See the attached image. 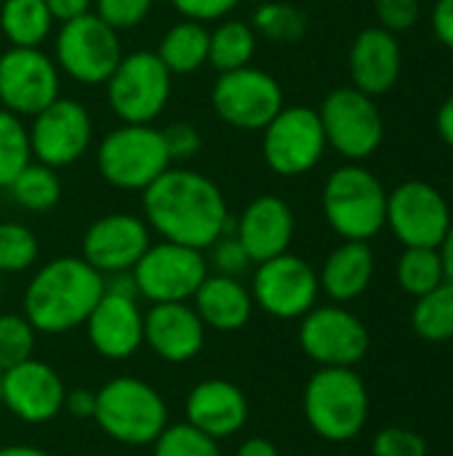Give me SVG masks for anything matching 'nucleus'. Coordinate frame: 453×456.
Returning a JSON list of instances; mask_svg holds the SVG:
<instances>
[{"mask_svg":"<svg viewBox=\"0 0 453 456\" xmlns=\"http://www.w3.org/2000/svg\"><path fill=\"white\" fill-rule=\"evenodd\" d=\"M120 59V32L104 24L93 11L61 21L53 40V61L69 80L83 86H104Z\"/></svg>","mask_w":453,"mask_h":456,"instance_id":"nucleus-8","label":"nucleus"},{"mask_svg":"<svg viewBox=\"0 0 453 456\" xmlns=\"http://www.w3.org/2000/svg\"><path fill=\"white\" fill-rule=\"evenodd\" d=\"M155 0H93V13L115 32L136 29L152 11Z\"/></svg>","mask_w":453,"mask_h":456,"instance_id":"nucleus-38","label":"nucleus"},{"mask_svg":"<svg viewBox=\"0 0 453 456\" xmlns=\"http://www.w3.org/2000/svg\"><path fill=\"white\" fill-rule=\"evenodd\" d=\"M395 278L400 289L411 294L414 299L441 286L446 281V270H443L438 248H403L398 267H395Z\"/></svg>","mask_w":453,"mask_h":456,"instance_id":"nucleus-33","label":"nucleus"},{"mask_svg":"<svg viewBox=\"0 0 453 456\" xmlns=\"http://www.w3.org/2000/svg\"><path fill=\"white\" fill-rule=\"evenodd\" d=\"M152 243V230L142 216L115 211L91 222L80 240V256L101 275H125Z\"/></svg>","mask_w":453,"mask_h":456,"instance_id":"nucleus-19","label":"nucleus"},{"mask_svg":"<svg viewBox=\"0 0 453 456\" xmlns=\"http://www.w3.org/2000/svg\"><path fill=\"white\" fill-rule=\"evenodd\" d=\"M411 329L425 342H451L453 281H443L425 297H417L411 310Z\"/></svg>","mask_w":453,"mask_h":456,"instance_id":"nucleus-30","label":"nucleus"},{"mask_svg":"<svg viewBox=\"0 0 453 456\" xmlns=\"http://www.w3.org/2000/svg\"><path fill=\"white\" fill-rule=\"evenodd\" d=\"M184 422L214 441L232 438L248 422V398L230 379H203L187 393Z\"/></svg>","mask_w":453,"mask_h":456,"instance_id":"nucleus-23","label":"nucleus"},{"mask_svg":"<svg viewBox=\"0 0 453 456\" xmlns=\"http://www.w3.org/2000/svg\"><path fill=\"white\" fill-rule=\"evenodd\" d=\"M374 456H427V441L422 433L409 428H384L374 436Z\"/></svg>","mask_w":453,"mask_h":456,"instance_id":"nucleus-39","label":"nucleus"},{"mask_svg":"<svg viewBox=\"0 0 453 456\" xmlns=\"http://www.w3.org/2000/svg\"><path fill=\"white\" fill-rule=\"evenodd\" d=\"M147 227L179 246L206 251L232 230L230 206L222 187L206 174L168 168L142 192Z\"/></svg>","mask_w":453,"mask_h":456,"instance_id":"nucleus-1","label":"nucleus"},{"mask_svg":"<svg viewBox=\"0 0 453 456\" xmlns=\"http://www.w3.org/2000/svg\"><path fill=\"white\" fill-rule=\"evenodd\" d=\"M232 232L254 265L267 262L291 248L296 232L294 208L278 195H259L240 211Z\"/></svg>","mask_w":453,"mask_h":456,"instance_id":"nucleus-22","label":"nucleus"},{"mask_svg":"<svg viewBox=\"0 0 453 456\" xmlns=\"http://www.w3.org/2000/svg\"><path fill=\"white\" fill-rule=\"evenodd\" d=\"M206 251H211V256H206L208 259V265L219 273V275H230V278H238V275H243L254 262H251V256H248V251L243 248V243L235 238V232L230 230V232H224L214 246H208Z\"/></svg>","mask_w":453,"mask_h":456,"instance_id":"nucleus-40","label":"nucleus"},{"mask_svg":"<svg viewBox=\"0 0 453 456\" xmlns=\"http://www.w3.org/2000/svg\"><path fill=\"white\" fill-rule=\"evenodd\" d=\"M376 256L366 240H342L323 262L318 281L320 291L334 299V305H347L363 297L374 281Z\"/></svg>","mask_w":453,"mask_h":456,"instance_id":"nucleus-25","label":"nucleus"},{"mask_svg":"<svg viewBox=\"0 0 453 456\" xmlns=\"http://www.w3.org/2000/svg\"><path fill=\"white\" fill-rule=\"evenodd\" d=\"M254 32L270 43H296L307 35V13L291 3H280V0H267V3H259L251 13V21Z\"/></svg>","mask_w":453,"mask_h":456,"instance_id":"nucleus-32","label":"nucleus"},{"mask_svg":"<svg viewBox=\"0 0 453 456\" xmlns=\"http://www.w3.org/2000/svg\"><path fill=\"white\" fill-rule=\"evenodd\" d=\"M350 80L358 91L368 96H384L390 94L403 72V48L398 43V35L376 27H366L355 35L350 45Z\"/></svg>","mask_w":453,"mask_h":456,"instance_id":"nucleus-24","label":"nucleus"},{"mask_svg":"<svg viewBox=\"0 0 453 456\" xmlns=\"http://www.w3.org/2000/svg\"><path fill=\"white\" fill-rule=\"evenodd\" d=\"M163 139H166L171 163H174V160H190V158H195V155L200 152V147H203L200 131H198L192 123H187V120L171 123V126L163 131Z\"/></svg>","mask_w":453,"mask_h":456,"instance_id":"nucleus-42","label":"nucleus"},{"mask_svg":"<svg viewBox=\"0 0 453 456\" xmlns=\"http://www.w3.org/2000/svg\"><path fill=\"white\" fill-rule=\"evenodd\" d=\"M0 299H3V275H0Z\"/></svg>","mask_w":453,"mask_h":456,"instance_id":"nucleus-51","label":"nucleus"},{"mask_svg":"<svg viewBox=\"0 0 453 456\" xmlns=\"http://www.w3.org/2000/svg\"><path fill=\"white\" fill-rule=\"evenodd\" d=\"M67 387L59 371L43 361H24L0 377V403L24 425H45L64 411Z\"/></svg>","mask_w":453,"mask_h":456,"instance_id":"nucleus-20","label":"nucleus"},{"mask_svg":"<svg viewBox=\"0 0 453 456\" xmlns=\"http://www.w3.org/2000/svg\"><path fill=\"white\" fill-rule=\"evenodd\" d=\"M64 409L75 419H93V411H96V390H85V387L67 390Z\"/></svg>","mask_w":453,"mask_h":456,"instance_id":"nucleus-45","label":"nucleus"},{"mask_svg":"<svg viewBox=\"0 0 453 456\" xmlns=\"http://www.w3.org/2000/svg\"><path fill=\"white\" fill-rule=\"evenodd\" d=\"M0 456H51V454H45V452H43V449H37V446L13 444V446H3V449H0Z\"/></svg>","mask_w":453,"mask_h":456,"instance_id":"nucleus-50","label":"nucleus"},{"mask_svg":"<svg viewBox=\"0 0 453 456\" xmlns=\"http://www.w3.org/2000/svg\"><path fill=\"white\" fill-rule=\"evenodd\" d=\"M318 115L328 147L350 163L368 160L384 142V118L376 99L355 86H342L326 94Z\"/></svg>","mask_w":453,"mask_h":456,"instance_id":"nucleus-9","label":"nucleus"},{"mask_svg":"<svg viewBox=\"0 0 453 456\" xmlns=\"http://www.w3.org/2000/svg\"><path fill=\"white\" fill-rule=\"evenodd\" d=\"M211 107L222 123L238 131H262L283 107V88L278 77L259 67H240L219 72L211 88Z\"/></svg>","mask_w":453,"mask_h":456,"instance_id":"nucleus-12","label":"nucleus"},{"mask_svg":"<svg viewBox=\"0 0 453 456\" xmlns=\"http://www.w3.org/2000/svg\"><path fill=\"white\" fill-rule=\"evenodd\" d=\"M27 131L32 160L59 171L77 163L88 152L93 139V118L83 102L59 96L45 110L32 115Z\"/></svg>","mask_w":453,"mask_h":456,"instance_id":"nucleus-17","label":"nucleus"},{"mask_svg":"<svg viewBox=\"0 0 453 456\" xmlns=\"http://www.w3.org/2000/svg\"><path fill=\"white\" fill-rule=\"evenodd\" d=\"M304 419L328 444L358 438L368 422V387L355 369H318L302 395Z\"/></svg>","mask_w":453,"mask_h":456,"instance_id":"nucleus-3","label":"nucleus"},{"mask_svg":"<svg viewBox=\"0 0 453 456\" xmlns=\"http://www.w3.org/2000/svg\"><path fill=\"white\" fill-rule=\"evenodd\" d=\"M299 321L302 353L320 369H355L368 355L371 334L344 305H315Z\"/></svg>","mask_w":453,"mask_h":456,"instance_id":"nucleus-13","label":"nucleus"},{"mask_svg":"<svg viewBox=\"0 0 453 456\" xmlns=\"http://www.w3.org/2000/svg\"><path fill=\"white\" fill-rule=\"evenodd\" d=\"M235 456H280L278 446L270 441V438H248L238 446V454Z\"/></svg>","mask_w":453,"mask_h":456,"instance_id":"nucleus-48","label":"nucleus"},{"mask_svg":"<svg viewBox=\"0 0 453 456\" xmlns=\"http://www.w3.org/2000/svg\"><path fill=\"white\" fill-rule=\"evenodd\" d=\"M374 13L382 29L400 35L417 27L422 16V0H374Z\"/></svg>","mask_w":453,"mask_h":456,"instance_id":"nucleus-41","label":"nucleus"},{"mask_svg":"<svg viewBox=\"0 0 453 456\" xmlns=\"http://www.w3.org/2000/svg\"><path fill=\"white\" fill-rule=\"evenodd\" d=\"M453 214L446 195L422 179H409L387 190L384 227L403 248H438L449 232Z\"/></svg>","mask_w":453,"mask_h":456,"instance_id":"nucleus-14","label":"nucleus"},{"mask_svg":"<svg viewBox=\"0 0 453 456\" xmlns=\"http://www.w3.org/2000/svg\"><path fill=\"white\" fill-rule=\"evenodd\" d=\"M104 289L107 278L83 256H56L29 278L21 315L37 334L59 337L88 321Z\"/></svg>","mask_w":453,"mask_h":456,"instance_id":"nucleus-2","label":"nucleus"},{"mask_svg":"<svg viewBox=\"0 0 453 456\" xmlns=\"http://www.w3.org/2000/svg\"><path fill=\"white\" fill-rule=\"evenodd\" d=\"M430 27L438 43L453 51V0H435L430 13Z\"/></svg>","mask_w":453,"mask_h":456,"instance_id":"nucleus-44","label":"nucleus"},{"mask_svg":"<svg viewBox=\"0 0 453 456\" xmlns=\"http://www.w3.org/2000/svg\"><path fill=\"white\" fill-rule=\"evenodd\" d=\"M37 331L24 315L0 313V374L29 361L35 353Z\"/></svg>","mask_w":453,"mask_h":456,"instance_id":"nucleus-36","label":"nucleus"},{"mask_svg":"<svg viewBox=\"0 0 453 456\" xmlns=\"http://www.w3.org/2000/svg\"><path fill=\"white\" fill-rule=\"evenodd\" d=\"M184 19L192 21H222L227 19L243 0H168Z\"/></svg>","mask_w":453,"mask_h":456,"instance_id":"nucleus-43","label":"nucleus"},{"mask_svg":"<svg viewBox=\"0 0 453 456\" xmlns=\"http://www.w3.org/2000/svg\"><path fill=\"white\" fill-rule=\"evenodd\" d=\"M168 168L171 155L163 131L152 123H120L96 147L99 176L123 192H144Z\"/></svg>","mask_w":453,"mask_h":456,"instance_id":"nucleus-6","label":"nucleus"},{"mask_svg":"<svg viewBox=\"0 0 453 456\" xmlns=\"http://www.w3.org/2000/svg\"><path fill=\"white\" fill-rule=\"evenodd\" d=\"M152 456H224L219 441L208 438L190 422L168 425L152 444Z\"/></svg>","mask_w":453,"mask_h":456,"instance_id":"nucleus-37","label":"nucleus"},{"mask_svg":"<svg viewBox=\"0 0 453 456\" xmlns=\"http://www.w3.org/2000/svg\"><path fill=\"white\" fill-rule=\"evenodd\" d=\"M251 297L254 305H259V310L267 315L278 321H299L318 305V270L307 259L286 251L256 265Z\"/></svg>","mask_w":453,"mask_h":456,"instance_id":"nucleus-16","label":"nucleus"},{"mask_svg":"<svg viewBox=\"0 0 453 456\" xmlns=\"http://www.w3.org/2000/svg\"><path fill=\"white\" fill-rule=\"evenodd\" d=\"M8 192L13 203L32 214H45L61 200V179L56 168H48L37 160H32L11 184Z\"/></svg>","mask_w":453,"mask_h":456,"instance_id":"nucleus-31","label":"nucleus"},{"mask_svg":"<svg viewBox=\"0 0 453 456\" xmlns=\"http://www.w3.org/2000/svg\"><path fill=\"white\" fill-rule=\"evenodd\" d=\"M53 21H69V19H77L83 13H88L93 8V0H45Z\"/></svg>","mask_w":453,"mask_h":456,"instance_id":"nucleus-46","label":"nucleus"},{"mask_svg":"<svg viewBox=\"0 0 453 456\" xmlns=\"http://www.w3.org/2000/svg\"><path fill=\"white\" fill-rule=\"evenodd\" d=\"M53 29L45 0H3L0 32L13 48H40Z\"/></svg>","mask_w":453,"mask_h":456,"instance_id":"nucleus-28","label":"nucleus"},{"mask_svg":"<svg viewBox=\"0 0 453 456\" xmlns=\"http://www.w3.org/2000/svg\"><path fill=\"white\" fill-rule=\"evenodd\" d=\"M0 377H3V374H0Z\"/></svg>","mask_w":453,"mask_h":456,"instance_id":"nucleus-52","label":"nucleus"},{"mask_svg":"<svg viewBox=\"0 0 453 456\" xmlns=\"http://www.w3.org/2000/svg\"><path fill=\"white\" fill-rule=\"evenodd\" d=\"M144 345L166 363H190L206 345V323L190 302H163L144 313Z\"/></svg>","mask_w":453,"mask_h":456,"instance_id":"nucleus-21","label":"nucleus"},{"mask_svg":"<svg viewBox=\"0 0 453 456\" xmlns=\"http://www.w3.org/2000/svg\"><path fill=\"white\" fill-rule=\"evenodd\" d=\"M259 35L248 21L222 19L216 29H208V64L219 72L248 67L256 56Z\"/></svg>","mask_w":453,"mask_h":456,"instance_id":"nucleus-29","label":"nucleus"},{"mask_svg":"<svg viewBox=\"0 0 453 456\" xmlns=\"http://www.w3.org/2000/svg\"><path fill=\"white\" fill-rule=\"evenodd\" d=\"M91 347L107 361H128L144 345V313L131 275H115L83 323Z\"/></svg>","mask_w":453,"mask_h":456,"instance_id":"nucleus-15","label":"nucleus"},{"mask_svg":"<svg viewBox=\"0 0 453 456\" xmlns=\"http://www.w3.org/2000/svg\"><path fill=\"white\" fill-rule=\"evenodd\" d=\"M328 142L318 110L307 104L283 107L262 128V158L275 176L296 179L310 174L326 155Z\"/></svg>","mask_w":453,"mask_h":456,"instance_id":"nucleus-10","label":"nucleus"},{"mask_svg":"<svg viewBox=\"0 0 453 456\" xmlns=\"http://www.w3.org/2000/svg\"><path fill=\"white\" fill-rule=\"evenodd\" d=\"M32 163V147H29V131L24 126V118L8 112L0 107V190L8 184Z\"/></svg>","mask_w":453,"mask_h":456,"instance_id":"nucleus-34","label":"nucleus"},{"mask_svg":"<svg viewBox=\"0 0 453 456\" xmlns=\"http://www.w3.org/2000/svg\"><path fill=\"white\" fill-rule=\"evenodd\" d=\"M323 216L342 240L376 238L387 219V187L360 163H347L328 174L320 195Z\"/></svg>","mask_w":453,"mask_h":456,"instance_id":"nucleus-5","label":"nucleus"},{"mask_svg":"<svg viewBox=\"0 0 453 456\" xmlns=\"http://www.w3.org/2000/svg\"><path fill=\"white\" fill-rule=\"evenodd\" d=\"M435 128H438V136L443 144L453 147V94L438 107V115H435Z\"/></svg>","mask_w":453,"mask_h":456,"instance_id":"nucleus-47","label":"nucleus"},{"mask_svg":"<svg viewBox=\"0 0 453 456\" xmlns=\"http://www.w3.org/2000/svg\"><path fill=\"white\" fill-rule=\"evenodd\" d=\"M171 75H192L208 64V29L200 21L182 19L166 29L155 51Z\"/></svg>","mask_w":453,"mask_h":456,"instance_id":"nucleus-27","label":"nucleus"},{"mask_svg":"<svg viewBox=\"0 0 453 456\" xmlns=\"http://www.w3.org/2000/svg\"><path fill=\"white\" fill-rule=\"evenodd\" d=\"M174 75L155 51L123 53L115 72L107 77V104L120 123H155L171 99Z\"/></svg>","mask_w":453,"mask_h":456,"instance_id":"nucleus-7","label":"nucleus"},{"mask_svg":"<svg viewBox=\"0 0 453 456\" xmlns=\"http://www.w3.org/2000/svg\"><path fill=\"white\" fill-rule=\"evenodd\" d=\"M61 72L40 48H8L0 53V107L32 118L59 99Z\"/></svg>","mask_w":453,"mask_h":456,"instance_id":"nucleus-18","label":"nucleus"},{"mask_svg":"<svg viewBox=\"0 0 453 456\" xmlns=\"http://www.w3.org/2000/svg\"><path fill=\"white\" fill-rule=\"evenodd\" d=\"M128 275L133 281L136 297L147 299L150 305L192 302L195 291L208 275V259L198 248L158 240L150 243Z\"/></svg>","mask_w":453,"mask_h":456,"instance_id":"nucleus-11","label":"nucleus"},{"mask_svg":"<svg viewBox=\"0 0 453 456\" xmlns=\"http://www.w3.org/2000/svg\"><path fill=\"white\" fill-rule=\"evenodd\" d=\"M40 256L37 235L21 222H0V275H19Z\"/></svg>","mask_w":453,"mask_h":456,"instance_id":"nucleus-35","label":"nucleus"},{"mask_svg":"<svg viewBox=\"0 0 453 456\" xmlns=\"http://www.w3.org/2000/svg\"><path fill=\"white\" fill-rule=\"evenodd\" d=\"M93 422L123 446H152L168 428V406L150 382L136 377H115L96 390Z\"/></svg>","mask_w":453,"mask_h":456,"instance_id":"nucleus-4","label":"nucleus"},{"mask_svg":"<svg viewBox=\"0 0 453 456\" xmlns=\"http://www.w3.org/2000/svg\"><path fill=\"white\" fill-rule=\"evenodd\" d=\"M192 307L206 323V329L230 334V331H240L251 321L256 305L251 289H246L238 278L208 273L192 297Z\"/></svg>","mask_w":453,"mask_h":456,"instance_id":"nucleus-26","label":"nucleus"},{"mask_svg":"<svg viewBox=\"0 0 453 456\" xmlns=\"http://www.w3.org/2000/svg\"><path fill=\"white\" fill-rule=\"evenodd\" d=\"M438 254H441V262H443V270H446V281H453V219L449 224L446 238L438 246Z\"/></svg>","mask_w":453,"mask_h":456,"instance_id":"nucleus-49","label":"nucleus"}]
</instances>
